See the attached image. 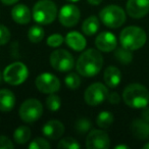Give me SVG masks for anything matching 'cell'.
Wrapping results in <instances>:
<instances>
[{
  "instance_id": "40",
  "label": "cell",
  "mask_w": 149,
  "mask_h": 149,
  "mask_svg": "<svg viewBox=\"0 0 149 149\" xmlns=\"http://www.w3.org/2000/svg\"><path fill=\"white\" fill-rule=\"evenodd\" d=\"M66 1H70V2H78L79 0H66Z\"/></svg>"
},
{
  "instance_id": "30",
  "label": "cell",
  "mask_w": 149,
  "mask_h": 149,
  "mask_svg": "<svg viewBox=\"0 0 149 149\" xmlns=\"http://www.w3.org/2000/svg\"><path fill=\"white\" fill-rule=\"evenodd\" d=\"M50 143L44 138H36L29 144V149H49Z\"/></svg>"
},
{
  "instance_id": "37",
  "label": "cell",
  "mask_w": 149,
  "mask_h": 149,
  "mask_svg": "<svg viewBox=\"0 0 149 149\" xmlns=\"http://www.w3.org/2000/svg\"><path fill=\"white\" fill-rule=\"evenodd\" d=\"M87 1L88 3H90L92 5H99L102 2V0H87Z\"/></svg>"
},
{
  "instance_id": "25",
  "label": "cell",
  "mask_w": 149,
  "mask_h": 149,
  "mask_svg": "<svg viewBox=\"0 0 149 149\" xmlns=\"http://www.w3.org/2000/svg\"><path fill=\"white\" fill-rule=\"evenodd\" d=\"M114 56L118 59V61H120L123 64H128L132 61L133 59V54L131 52V50L127 49L125 47H120L118 48L114 52Z\"/></svg>"
},
{
  "instance_id": "14",
  "label": "cell",
  "mask_w": 149,
  "mask_h": 149,
  "mask_svg": "<svg viewBox=\"0 0 149 149\" xmlns=\"http://www.w3.org/2000/svg\"><path fill=\"white\" fill-rule=\"evenodd\" d=\"M116 44L118 41L116 36L110 32H102L95 39V45L97 49L103 52L113 51L116 48Z\"/></svg>"
},
{
  "instance_id": "12",
  "label": "cell",
  "mask_w": 149,
  "mask_h": 149,
  "mask_svg": "<svg viewBox=\"0 0 149 149\" xmlns=\"http://www.w3.org/2000/svg\"><path fill=\"white\" fill-rule=\"evenodd\" d=\"M81 13L78 6L74 4H66L61 7L58 13V19L60 24L66 28L76 26L80 21Z\"/></svg>"
},
{
  "instance_id": "7",
  "label": "cell",
  "mask_w": 149,
  "mask_h": 149,
  "mask_svg": "<svg viewBox=\"0 0 149 149\" xmlns=\"http://www.w3.org/2000/svg\"><path fill=\"white\" fill-rule=\"evenodd\" d=\"M43 113V105L36 98H30L22 103L19 110V118L25 123H34L41 118Z\"/></svg>"
},
{
  "instance_id": "17",
  "label": "cell",
  "mask_w": 149,
  "mask_h": 149,
  "mask_svg": "<svg viewBox=\"0 0 149 149\" xmlns=\"http://www.w3.org/2000/svg\"><path fill=\"white\" fill-rule=\"evenodd\" d=\"M11 17L19 25H27L32 19V13L25 4H17L11 10Z\"/></svg>"
},
{
  "instance_id": "28",
  "label": "cell",
  "mask_w": 149,
  "mask_h": 149,
  "mask_svg": "<svg viewBox=\"0 0 149 149\" xmlns=\"http://www.w3.org/2000/svg\"><path fill=\"white\" fill-rule=\"evenodd\" d=\"M64 83L70 89H78L81 85V78L76 72H70L64 78Z\"/></svg>"
},
{
  "instance_id": "36",
  "label": "cell",
  "mask_w": 149,
  "mask_h": 149,
  "mask_svg": "<svg viewBox=\"0 0 149 149\" xmlns=\"http://www.w3.org/2000/svg\"><path fill=\"white\" fill-rule=\"evenodd\" d=\"M19 0H1V2L5 5H13V4H15Z\"/></svg>"
},
{
  "instance_id": "13",
  "label": "cell",
  "mask_w": 149,
  "mask_h": 149,
  "mask_svg": "<svg viewBox=\"0 0 149 149\" xmlns=\"http://www.w3.org/2000/svg\"><path fill=\"white\" fill-rule=\"evenodd\" d=\"M127 13L134 19L145 17L149 13V0H128Z\"/></svg>"
},
{
  "instance_id": "21",
  "label": "cell",
  "mask_w": 149,
  "mask_h": 149,
  "mask_svg": "<svg viewBox=\"0 0 149 149\" xmlns=\"http://www.w3.org/2000/svg\"><path fill=\"white\" fill-rule=\"evenodd\" d=\"M98 30H99V19L95 15H91L86 19L82 25V31L87 36L95 35Z\"/></svg>"
},
{
  "instance_id": "20",
  "label": "cell",
  "mask_w": 149,
  "mask_h": 149,
  "mask_svg": "<svg viewBox=\"0 0 149 149\" xmlns=\"http://www.w3.org/2000/svg\"><path fill=\"white\" fill-rule=\"evenodd\" d=\"M15 105V95L8 89L0 90V110L8 112L13 109Z\"/></svg>"
},
{
  "instance_id": "31",
  "label": "cell",
  "mask_w": 149,
  "mask_h": 149,
  "mask_svg": "<svg viewBox=\"0 0 149 149\" xmlns=\"http://www.w3.org/2000/svg\"><path fill=\"white\" fill-rule=\"evenodd\" d=\"M64 41V38L60 34H52L47 38V45L52 48H56L60 46Z\"/></svg>"
},
{
  "instance_id": "4",
  "label": "cell",
  "mask_w": 149,
  "mask_h": 149,
  "mask_svg": "<svg viewBox=\"0 0 149 149\" xmlns=\"http://www.w3.org/2000/svg\"><path fill=\"white\" fill-rule=\"evenodd\" d=\"M32 17L40 25H48L57 17V7L52 0H39L33 7Z\"/></svg>"
},
{
  "instance_id": "1",
  "label": "cell",
  "mask_w": 149,
  "mask_h": 149,
  "mask_svg": "<svg viewBox=\"0 0 149 149\" xmlns=\"http://www.w3.org/2000/svg\"><path fill=\"white\" fill-rule=\"evenodd\" d=\"M103 65V57L97 49L90 48L82 52L78 58L76 68L79 74L86 78L95 77L101 70Z\"/></svg>"
},
{
  "instance_id": "35",
  "label": "cell",
  "mask_w": 149,
  "mask_h": 149,
  "mask_svg": "<svg viewBox=\"0 0 149 149\" xmlns=\"http://www.w3.org/2000/svg\"><path fill=\"white\" fill-rule=\"evenodd\" d=\"M141 116L144 120L149 123V107H144V109L142 110V113H141Z\"/></svg>"
},
{
  "instance_id": "33",
  "label": "cell",
  "mask_w": 149,
  "mask_h": 149,
  "mask_svg": "<svg viewBox=\"0 0 149 149\" xmlns=\"http://www.w3.org/2000/svg\"><path fill=\"white\" fill-rule=\"evenodd\" d=\"M13 147L15 145L10 139L5 136H0V149H8L13 148Z\"/></svg>"
},
{
  "instance_id": "6",
  "label": "cell",
  "mask_w": 149,
  "mask_h": 149,
  "mask_svg": "<svg viewBox=\"0 0 149 149\" xmlns=\"http://www.w3.org/2000/svg\"><path fill=\"white\" fill-rule=\"evenodd\" d=\"M99 19L108 28L116 29L122 27L126 22V13L118 5H107L99 13Z\"/></svg>"
},
{
  "instance_id": "16",
  "label": "cell",
  "mask_w": 149,
  "mask_h": 149,
  "mask_svg": "<svg viewBox=\"0 0 149 149\" xmlns=\"http://www.w3.org/2000/svg\"><path fill=\"white\" fill-rule=\"evenodd\" d=\"M64 41L68 44V47L78 52L83 51L87 45V41H86L85 37L77 31H72L68 33V35L64 38Z\"/></svg>"
},
{
  "instance_id": "11",
  "label": "cell",
  "mask_w": 149,
  "mask_h": 149,
  "mask_svg": "<svg viewBox=\"0 0 149 149\" xmlns=\"http://www.w3.org/2000/svg\"><path fill=\"white\" fill-rule=\"evenodd\" d=\"M110 146V139L107 133L102 130H92L86 137L88 149H107Z\"/></svg>"
},
{
  "instance_id": "32",
  "label": "cell",
  "mask_w": 149,
  "mask_h": 149,
  "mask_svg": "<svg viewBox=\"0 0 149 149\" xmlns=\"http://www.w3.org/2000/svg\"><path fill=\"white\" fill-rule=\"evenodd\" d=\"M10 40V32L4 25H0V45H5Z\"/></svg>"
},
{
  "instance_id": "10",
  "label": "cell",
  "mask_w": 149,
  "mask_h": 149,
  "mask_svg": "<svg viewBox=\"0 0 149 149\" xmlns=\"http://www.w3.org/2000/svg\"><path fill=\"white\" fill-rule=\"evenodd\" d=\"M36 87L44 94H52L60 89V81L56 76L50 72H43L36 78Z\"/></svg>"
},
{
  "instance_id": "15",
  "label": "cell",
  "mask_w": 149,
  "mask_h": 149,
  "mask_svg": "<svg viewBox=\"0 0 149 149\" xmlns=\"http://www.w3.org/2000/svg\"><path fill=\"white\" fill-rule=\"evenodd\" d=\"M64 126L61 122L57 120H51L47 122L42 128V133L46 138L50 140L59 139L64 133Z\"/></svg>"
},
{
  "instance_id": "26",
  "label": "cell",
  "mask_w": 149,
  "mask_h": 149,
  "mask_svg": "<svg viewBox=\"0 0 149 149\" xmlns=\"http://www.w3.org/2000/svg\"><path fill=\"white\" fill-rule=\"evenodd\" d=\"M92 128V124L88 118H81L76 122L74 124V129L77 131L78 134L84 135L86 133H88Z\"/></svg>"
},
{
  "instance_id": "8",
  "label": "cell",
  "mask_w": 149,
  "mask_h": 149,
  "mask_svg": "<svg viewBox=\"0 0 149 149\" xmlns=\"http://www.w3.org/2000/svg\"><path fill=\"white\" fill-rule=\"evenodd\" d=\"M50 64L58 72H68L74 68V56L64 49L55 50L50 55Z\"/></svg>"
},
{
  "instance_id": "23",
  "label": "cell",
  "mask_w": 149,
  "mask_h": 149,
  "mask_svg": "<svg viewBox=\"0 0 149 149\" xmlns=\"http://www.w3.org/2000/svg\"><path fill=\"white\" fill-rule=\"evenodd\" d=\"M113 123V114L109 111H101L96 118V124L99 128L107 129Z\"/></svg>"
},
{
  "instance_id": "5",
  "label": "cell",
  "mask_w": 149,
  "mask_h": 149,
  "mask_svg": "<svg viewBox=\"0 0 149 149\" xmlns=\"http://www.w3.org/2000/svg\"><path fill=\"white\" fill-rule=\"evenodd\" d=\"M3 80L11 86H19L27 80L29 70L23 62L15 61L7 65L3 70Z\"/></svg>"
},
{
  "instance_id": "9",
  "label": "cell",
  "mask_w": 149,
  "mask_h": 149,
  "mask_svg": "<svg viewBox=\"0 0 149 149\" xmlns=\"http://www.w3.org/2000/svg\"><path fill=\"white\" fill-rule=\"evenodd\" d=\"M108 89L105 85L101 83H94L86 89L84 93V99L87 104L91 106H96L101 104L107 99Z\"/></svg>"
},
{
  "instance_id": "2",
  "label": "cell",
  "mask_w": 149,
  "mask_h": 149,
  "mask_svg": "<svg viewBox=\"0 0 149 149\" xmlns=\"http://www.w3.org/2000/svg\"><path fill=\"white\" fill-rule=\"evenodd\" d=\"M123 100L132 108H144L149 103V92L140 84H131L123 92Z\"/></svg>"
},
{
  "instance_id": "3",
  "label": "cell",
  "mask_w": 149,
  "mask_h": 149,
  "mask_svg": "<svg viewBox=\"0 0 149 149\" xmlns=\"http://www.w3.org/2000/svg\"><path fill=\"white\" fill-rule=\"evenodd\" d=\"M147 36L144 30L136 26L125 28L120 35V42L123 47L131 50H137L144 46L146 43Z\"/></svg>"
},
{
  "instance_id": "19",
  "label": "cell",
  "mask_w": 149,
  "mask_h": 149,
  "mask_svg": "<svg viewBox=\"0 0 149 149\" xmlns=\"http://www.w3.org/2000/svg\"><path fill=\"white\" fill-rule=\"evenodd\" d=\"M131 131L134 137L140 140H146L149 138V123L144 120L143 118L141 120H135L132 123L131 126Z\"/></svg>"
},
{
  "instance_id": "41",
  "label": "cell",
  "mask_w": 149,
  "mask_h": 149,
  "mask_svg": "<svg viewBox=\"0 0 149 149\" xmlns=\"http://www.w3.org/2000/svg\"><path fill=\"white\" fill-rule=\"evenodd\" d=\"M2 78H3V76L1 74V72H0V84H1V81H2Z\"/></svg>"
},
{
  "instance_id": "27",
  "label": "cell",
  "mask_w": 149,
  "mask_h": 149,
  "mask_svg": "<svg viewBox=\"0 0 149 149\" xmlns=\"http://www.w3.org/2000/svg\"><path fill=\"white\" fill-rule=\"evenodd\" d=\"M46 106L51 111H57L61 106V99L56 94H49V96L46 98Z\"/></svg>"
},
{
  "instance_id": "24",
  "label": "cell",
  "mask_w": 149,
  "mask_h": 149,
  "mask_svg": "<svg viewBox=\"0 0 149 149\" xmlns=\"http://www.w3.org/2000/svg\"><path fill=\"white\" fill-rule=\"evenodd\" d=\"M44 36H45V32H44L43 28L40 27V26H32L29 29L28 32V37L29 40L32 43H39L43 40Z\"/></svg>"
},
{
  "instance_id": "22",
  "label": "cell",
  "mask_w": 149,
  "mask_h": 149,
  "mask_svg": "<svg viewBox=\"0 0 149 149\" xmlns=\"http://www.w3.org/2000/svg\"><path fill=\"white\" fill-rule=\"evenodd\" d=\"M13 139L17 144H26L31 139V130L27 126H19L15 130Z\"/></svg>"
},
{
  "instance_id": "18",
  "label": "cell",
  "mask_w": 149,
  "mask_h": 149,
  "mask_svg": "<svg viewBox=\"0 0 149 149\" xmlns=\"http://www.w3.org/2000/svg\"><path fill=\"white\" fill-rule=\"evenodd\" d=\"M103 80L105 84L109 88H116L120 85V81H122V74L120 70H118L116 66L110 65L106 68L104 70L103 74Z\"/></svg>"
},
{
  "instance_id": "34",
  "label": "cell",
  "mask_w": 149,
  "mask_h": 149,
  "mask_svg": "<svg viewBox=\"0 0 149 149\" xmlns=\"http://www.w3.org/2000/svg\"><path fill=\"white\" fill-rule=\"evenodd\" d=\"M107 100L109 101V103H111V104H118V103H120V95H118L116 92H112V93L108 94Z\"/></svg>"
},
{
  "instance_id": "39",
  "label": "cell",
  "mask_w": 149,
  "mask_h": 149,
  "mask_svg": "<svg viewBox=\"0 0 149 149\" xmlns=\"http://www.w3.org/2000/svg\"><path fill=\"white\" fill-rule=\"evenodd\" d=\"M143 148H144V149H149V143H147V144H145L144 146H143Z\"/></svg>"
},
{
  "instance_id": "29",
  "label": "cell",
  "mask_w": 149,
  "mask_h": 149,
  "mask_svg": "<svg viewBox=\"0 0 149 149\" xmlns=\"http://www.w3.org/2000/svg\"><path fill=\"white\" fill-rule=\"evenodd\" d=\"M57 147L59 149H79L81 145L78 143L76 139L72 138V137H66L59 141Z\"/></svg>"
},
{
  "instance_id": "38",
  "label": "cell",
  "mask_w": 149,
  "mask_h": 149,
  "mask_svg": "<svg viewBox=\"0 0 149 149\" xmlns=\"http://www.w3.org/2000/svg\"><path fill=\"white\" fill-rule=\"evenodd\" d=\"M120 148L128 149L129 146H127V145H118V146H116V149H120Z\"/></svg>"
}]
</instances>
